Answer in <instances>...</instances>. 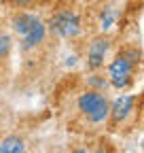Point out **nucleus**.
Listing matches in <instances>:
<instances>
[{
  "label": "nucleus",
  "mask_w": 144,
  "mask_h": 153,
  "mask_svg": "<svg viewBox=\"0 0 144 153\" xmlns=\"http://www.w3.org/2000/svg\"><path fill=\"white\" fill-rule=\"evenodd\" d=\"M11 26L15 30V34L19 36L21 43V51H32L38 45L45 43L47 38V26L45 22L34 15V13H17L11 19Z\"/></svg>",
  "instance_id": "nucleus-1"
},
{
  "label": "nucleus",
  "mask_w": 144,
  "mask_h": 153,
  "mask_svg": "<svg viewBox=\"0 0 144 153\" xmlns=\"http://www.w3.org/2000/svg\"><path fill=\"white\" fill-rule=\"evenodd\" d=\"M140 51L138 49H123L115 55V60L108 66V81L117 89H125L132 81L138 68Z\"/></svg>",
  "instance_id": "nucleus-2"
},
{
  "label": "nucleus",
  "mask_w": 144,
  "mask_h": 153,
  "mask_svg": "<svg viewBox=\"0 0 144 153\" xmlns=\"http://www.w3.org/2000/svg\"><path fill=\"white\" fill-rule=\"evenodd\" d=\"M76 108L81 111V115L91 121V123H104L108 119L110 113V100L106 98L104 91L98 89H87L76 98Z\"/></svg>",
  "instance_id": "nucleus-3"
},
{
  "label": "nucleus",
  "mask_w": 144,
  "mask_h": 153,
  "mask_svg": "<svg viewBox=\"0 0 144 153\" xmlns=\"http://www.w3.org/2000/svg\"><path fill=\"white\" fill-rule=\"evenodd\" d=\"M51 30L57 36L64 38H74L81 34V17L72 11V9H62L53 15L51 19Z\"/></svg>",
  "instance_id": "nucleus-4"
},
{
  "label": "nucleus",
  "mask_w": 144,
  "mask_h": 153,
  "mask_svg": "<svg viewBox=\"0 0 144 153\" xmlns=\"http://www.w3.org/2000/svg\"><path fill=\"white\" fill-rule=\"evenodd\" d=\"M110 49V38L108 36H96L87 47V70H100L104 66V60H106V53Z\"/></svg>",
  "instance_id": "nucleus-5"
},
{
  "label": "nucleus",
  "mask_w": 144,
  "mask_h": 153,
  "mask_svg": "<svg viewBox=\"0 0 144 153\" xmlns=\"http://www.w3.org/2000/svg\"><path fill=\"white\" fill-rule=\"evenodd\" d=\"M134 111V98L132 96H119V98L110 104V113H108V119L110 126H119L132 115Z\"/></svg>",
  "instance_id": "nucleus-6"
},
{
  "label": "nucleus",
  "mask_w": 144,
  "mask_h": 153,
  "mask_svg": "<svg viewBox=\"0 0 144 153\" xmlns=\"http://www.w3.org/2000/svg\"><path fill=\"white\" fill-rule=\"evenodd\" d=\"M0 153H26V143L21 136L11 134V136L0 140Z\"/></svg>",
  "instance_id": "nucleus-7"
},
{
  "label": "nucleus",
  "mask_w": 144,
  "mask_h": 153,
  "mask_svg": "<svg viewBox=\"0 0 144 153\" xmlns=\"http://www.w3.org/2000/svg\"><path fill=\"white\" fill-rule=\"evenodd\" d=\"M11 47H13V41L11 36L0 28V60H7L9 53H11Z\"/></svg>",
  "instance_id": "nucleus-8"
},
{
  "label": "nucleus",
  "mask_w": 144,
  "mask_h": 153,
  "mask_svg": "<svg viewBox=\"0 0 144 153\" xmlns=\"http://www.w3.org/2000/svg\"><path fill=\"white\" fill-rule=\"evenodd\" d=\"M89 85H91V89H98V91H104L108 85H110V81H108V76H102V74H91L89 76Z\"/></svg>",
  "instance_id": "nucleus-9"
},
{
  "label": "nucleus",
  "mask_w": 144,
  "mask_h": 153,
  "mask_svg": "<svg viewBox=\"0 0 144 153\" xmlns=\"http://www.w3.org/2000/svg\"><path fill=\"white\" fill-rule=\"evenodd\" d=\"M112 22H115V13H112V11H106V15H102V28H104V30L110 28Z\"/></svg>",
  "instance_id": "nucleus-10"
},
{
  "label": "nucleus",
  "mask_w": 144,
  "mask_h": 153,
  "mask_svg": "<svg viewBox=\"0 0 144 153\" xmlns=\"http://www.w3.org/2000/svg\"><path fill=\"white\" fill-rule=\"evenodd\" d=\"M93 153H108V147H106V145H100V147H98Z\"/></svg>",
  "instance_id": "nucleus-11"
},
{
  "label": "nucleus",
  "mask_w": 144,
  "mask_h": 153,
  "mask_svg": "<svg viewBox=\"0 0 144 153\" xmlns=\"http://www.w3.org/2000/svg\"><path fill=\"white\" fill-rule=\"evenodd\" d=\"M74 153H89L85 147H79V149H74Z\"/></svg>",
  "instance_id": "nucleus-12"
},
{
  "label": "nucleus",
  "mask_w": 144,
  "mask_h": 153,
  "mask_svg": "<svg viewBox=\"0 0 144 153\" xmlns=\"http://www.w3.org/2000/svg\"><path fill=\"white\" fill-rule=\"evenodd\" d=\"M13 2H17V4H28V2H32V0H13Z\"/></svg>",
  "instance_id": "nucleus-13"
}]
</instances>
